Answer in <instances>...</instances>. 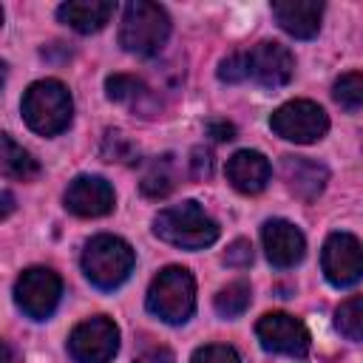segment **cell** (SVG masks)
Here are the masks:
<instances>
[{"label":"cell","mask_w":363,"mask_h":363,"mask_svg":"<svg viewBox=\"0 0 363 363\" xmlns=\"http://www.w3.org/2000/svg\"><path fill=\"white\" fill-rule=\"evenodd\" d=\"M74 102L60 79H37L23 94V119L40 136H57L71 125Z\"/></svg>","instance_id":"obj_1"},{"label":"cell","mask_w":363,"mask_h":363,"mask_svg":"<svg viewBox=\"0 0 363 363\" xmlns=\"http://www.w3.org/2000/svg\"><path fill=\"white\" fill-rule=\"evenodd\" d=\"M153 233L182 250H204L218 238V224L204 213L199 201H182L164 207L153 218Z\"/></svg>","instance_id":"obj_2"},{"label":"cell","mask_w":363,"mask_h":363,"mask_svg":"<svg viewBox=\"0 0 363 363\" xmlns=\"http://www.w3.org/2000/svg\"><path fill=\"white\" fill-rule=\"evenodd\" d=\"M170 37V17L159 3L133 0L122 11L119 45L139 57H153Z\"/></svg>","instance_id":"obj_3"},{"label":"cell","mask_w":363,"mask_h":363,"mask_svg":"<svg viewBox=\"0 0 363 363\" xmlns=\"http://www.w3.org/2000/svg\"><path fill=\"white\" fill-rule=\"evenodd\" d=\"M136 252L119 235H94L82 250V272L96 289H116L128 281Z\"/></svg>","instance_id":"obj_4"},{"label":"cell","mask_w":363,"mask_h":363,"mask_svg":"<svg viewBox=\"0 0 363 363\" xmlns=\"http://www.w3.org/2000/svg\"><path fill=\"white\" fill-rule=\"evenodd\" d=\"M147 312L164 323H184L196 312V281L184 267H164L147 289Z\"/></svg>","instance_id":"obj_5"},{"label":"cell","mask_w":363,"mask_h":363,"mask_svg":"<svg viewBox=\"0 0 363 363\" xmlns=\"http://www.w3.org/2000/svg\"><path fill=\"white\" fill-rule=\"evenodd\" d=\"M269 128L295 145H312L318 139L326 136L329 130V116L326 111L312 102V99H292L284 102L272 116H269Z\"/></svg>","instance_id":"obj_6"},{"label":"cell","mask_w":363,"mask_h":363,"mask_svg":"<svg viewBox=\"0 0 363 363\" xmlns=\"http://www.w3.org/2000/svg\"><path fill=\"white\" fill-rule=\"evenodd\" d=\"M116 352H119V329L105 315H94L77 323L68 337V354L77 363H111Z\"/></svg>","instance_id":"obj_7"},{"label":"cell","mask_w":363,"mask_h":363,"mask_svg":"<svg viewBox=\"0 0 363 363\" xmlns=\"http://www.w3.org/2000/svg\"><path fill=\"white\" fill-rule=\"evenodd\" d=\"M60 295H62V281L48 267H28L17 278V284H14V301H17V306L28 318H34V320L51 318V312L60 303Z\"/></svg>","instance_id":"obj_8"},{"label":"cell","mask_w":363,"mask_h":363,"mask_svg":"<svg viewBox=\"0 0 363 363\" xmlns=\"http://www.w3.org/2000/svg\"><path fill=\"white\" fill-rule=\"evenodd\" d=\"M320 269L332 286H352L363 278V244L352 233H332L320 250Z\"/></svg>","instance_id":"obj_9"},{"label":"cell","mask_w":363,"mask_h":363,"mask_svg":"<svg viewBox=\"0 0 363 363\" xmlns=\"http://www.w3.org/2000/svg\"><path fill=\"white\" fill-rule=\"evenodd\" d=\"M255 335L267 352L275 354H289V357H303L309 352V329L286 312H267L255 323Z\"/></svg>","instance_id":"obj_10"},{"label":"cell","mask_w":363,"mask_h":363,"mask_svg":"<svg viewBox=\"0 0 363 363\" xmlns=\"http://www.w3.org/2000/svg\"><path fill=\"white\" fill-rule=\"evenodd\" d=\"M250 57V77L261 85V88H284L292 74H295V57L286 45L281 43H258L255 48L247 51Z\"/></svg>","instance_id":"obj_11"},{"label":"cell","mask_w":363,"mask_h":363,"mask_svg":"<svg viewBox=\"0 0 363 363\" xmlns=\"http://www.w3.org/2000/svg\"><path fill=\"white\" fill-rule=\"evenodd\" d=\"M261 241H264L269 264L278 267V269H289V267L301 264V258L306 252L303 233L286 218H269L261 227Z\"/></svg>","instance_id":"obj_12"},{"label":"cell","mask_w":363,"mask_h":363,"mask_svg":"<svg viewBox=\"0 0 363 363\" xmlns=\"http://www.w3.org/2000/svg\"><path fill=\"white\" fill-rule=\"evenodd\" d=\"M113 187L102 176H77L65 190V207L79 218H99L113 210Z\"/></svg>","instance_id":"obj_13"},{"label":"cell","mask_w":363,"mask_h":363,"mask_svg":"<svg viewBox=\"0 0 363 363\" xmlns=\"http://www.w3.org/2000/svg\"><path fill=\"white\" fill-rule=\"evenodd\" d=\"M320 14H323L320 0H281V3H272L275 23L295 40H312L320 31Z\"/></svg>","instance_id":"obj_14"},{"label":"cell","mask_w":363,"mask_h":363,"mask_svg":"<svg viewBox=\"0 0 363 363\" xmlns=\"http://www.w3.org/2000/svg\"><path fill=\"white\" fill-rule=\"evenodd\" d=\"M281 173H284L286 187H289L298 199H303V201L318 199V196L323 193L326 182H329V170H326L320 162L309 159V156H284Z\"/></svg>","instance_id":"obj_15"},{"label":"cell","mask_w":363,"mask_h":363,"mask_svg":"<svg viewBox=\"0 0 363 363\" xmlns=\"http://www.w3.org/2000/svg\"><path fill=\"white\" fill-rule=\"evenodd\" d=\"M269 176H272V167H269L267 156L258 150H238L227 159V182L238 193H247V196L261 193L267 187Z\"/></svg>","instance_id":"obj_16"},{"label":"cell","mask_w":363,"mask_h":363,"mask_svg":"<svg viewBox=\"0 0 363 363\" xmlns=\"http://www.w3.org/2000/svg\"><path fill=\"white\" fill-rule=\"evenodd\" d=\"M116 6L111 0H68L57 9L60 23L71 26L79 34H94L105 28V23L113 17Z\"/></svg>","instance_id":"obj_17"},{"label":"cell","mask_w":363,"mask_h":363,"mask_svg":"<svg viewBox=\"0 0 363 363\" xmlns=\"http://www.w3.org/2000/svg\"><path fill=\"white\" fill-rule=\"evenodd\" d=\"M0 145H3L0 167H3V173H6L9 179L31 182V179H37V176H40V164H37V159H34L28 150H23V147H20L9 133H3V136H0Z\"/></svg>","instance_id":"obj_18"},{"label":"cell","mask_w":363,"mask_h":363,"mask_svg":"<svg viewBox=\"0 0 363 363\" xmlns=\"http://www.w3.org/2000/svg\"><path fill=\"white\" fill-rule=\"evenodd\" d=\"M105 94H108V99H113V102H125V105L142 111V116H150L147 108H145V102L153 99V96H150L147 85H145L139 77H130V74H113V77L105 79Z\"/></svg>","instance_id":"obj_19"},{"label":"cell","mask_w":363,"mask_h":363,"mask_svg":"<svg viewBox=\"0 0 363 363\" xmlns=\"http://www.w3.org/2000/svg\"><path fill=\"white\" fill-rule=\"evenodd\" d=\"M176 164H173V156H162L150 164V170L142 176V193L150 196V199H162L167 196L173 187H176Z\"/></svg>","instance_id":"obj_20"},{"label":"cell","mask_w":363,"mask_h":363,"mask_svg":"<svg viewBox=\"0 0 363 363\" xmlns=\"http://www.w3.org/2000/svg\"><path fill=\"white\" fill-rule=\"evenodd\" d=\"M250 284L247 281H233V284H227V286H221L218 289V295H216V312L221 315V318H238V315H244L247 312V306H250Z\"/></svg>","instance_id":"obj_21"},{"label":"cell","mask_w":363,"mask_h":363,"mask_svg":"<svg viewBox=\"0 0 363 363\" xmlns=\"http://www.w3.org/2000/svg\"><path fill=\"white\" fill-rule=\"evenodd\" d=\"M335 326L349 340H363V295L346 298L335 309Z\"/></svg>","instance_id":"obj_22"},{"label":"cell","mask_w":363,"mask_h":363,"mask_svg":"<svg viewBox=\"0 0 363 363\" xmlns=\"http://www.w3.org/2000/svg\"><path fill=\"white\" fill-rule=\"evenodd\" d=\"M332 94H335L337 105H340V108H346V111L363 108V74H360V71H352V74L337 77V82H335Z\"/></svg>","instance_id":"obj_23"},{"label":"cell","mask_w":363,"mask_h":363,"mask_svg":"<svg viewBox=\"0 0 363 363\" xmlns=\"http://www.w3.org/2000/svg\"><path fill=\"white\" fill-rule=\"evenodd\" d=\"M102 156L108 162H136V147L119 130H108L102 142Z\"/></svg>","instance_id":"obj_24"},{"label":"cell","mask_w":363,"mask_h":363,"mask_svg":"<svg viewBox=\"0 0 363 363\" xmlns=\"http://www.w3.org/2000/svg\"><path fill=\"white\" fill-rule=\"evenodd\" d=\"M250 77V57L247 51H235L218 62V79L221 82H241Z\"/></svg>","instance_id":"obj_25"},{"label":"cell","mask_w":363,"mask_h":363,"mask_svg":"<svg viewBox=\"0 0 363 363\" xmlns=\"http://www.w3.org/2000/svg\"><path fill=\"white\" fill-rule=\"evenodd\" d=\"M190 363H241V357L227 343H207V346H199L193 352Z\"/></svg>","instance_id":"obj_26"},{"label":"cell","mask_w":363,"mask_h":363,"mask_svg":"<svg viewBox=\"0 0 363 363\" xmlns=\"http://www.w3.org/2000/svg\"><path fill=\"white\" fill-rule=\"evenodd\" d=\"M224 264H230V267H250L252 264V247H250V241L247 238H235L227 247V252H224Z\"/></svg>","instance_id":"obj_27"},{"label":"cell","mask_w":363,"mask_h":363,"mask_svg":"<svg viewBox=\"0 0 363 363\" xmlns=\"http://www.w3.org/2000/svg\"><path fill=\"white\" fill-rule=\"evenodd\" d=\"M133 363H176V354L170 349H164V346H156V349L142 352Z\"/></svg>","instance_id":"obj_28"},{"label":"cell","mask_w":363,"mask_h":363,"mask_svg":"<svg viewBox=\"0 0 363 363\" xmlns=\"http://www.w3.org/2000/svg\"><path fill=\"white\" fill-rule=\"evenodd\" d=\"M207 133L216 139V142H230V139H235V128L230 125V122H210L207 125Z\"/></svg>","instance_id":"obj_29"},{"label":"cell","mask_w":363,"mask_h":363,"mask_svg":"<svg viewBox=\"0 0 363 363\" xmlns=\"http://www.w3.org/2000/svg\"><path fill=\"white\" fill-rule=\"evenodd\" d=\"M11 210H14V199H11V193L6 190V193H3V218H9Z\"/></svg>","instance_id":"obj_30"}]
</instances>
